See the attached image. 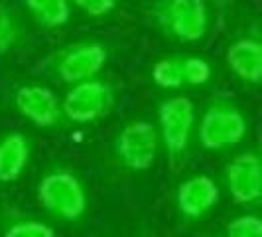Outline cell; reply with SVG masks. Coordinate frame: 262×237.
<instances>
[{
    "label": "cell",
    "mask_w": 262,
    "mask_h": 237,
    "mask_svg": "<svg viewBox=\"0 0 262 237\" xmlns=\"http://www.w3.org/2000/svg\"><path fill=\"white\" fill-rule=\"evenodd\" d=\"M39 206L53 218L75 224L89 211V192L75 172L67 166H53L38 182Z\"/></svg>",
    "instance_id": "cell-1"
},
{
    "label": "cell",
    "mask_w": 262,
    "mask_h": 237,
    "mask_svg": "<svg viewBox=\"0 0 262 237\" xmlns=\"http://www.w3.org/2000/svg\"><path fill=\"white\" fill-rule=\"evenodd\" d=\"M22 38V24L18 16L4 4H0V57L12 52Z\"/></svg>",
    "instance_id": "cell-16"
},
{
    "label": "cell",
    "mask_w": 262,
    "mask_h": 237,
    "mask_svg": "<svg viewBox=\"0 0 262 237\" xmlns=\"http://www.w3.org/2000/svg\"><path fill=\"white\" fill-rule=\"evenodd\" d=\"M81 12L89 14L93 18H103L108 16L117 8V0H71Z\"/></svg>",
    "instance_id": "cell-19"
},
{
    "label": "cell",
    "mask_w": 262,
    "mask_h": 237,
    "mask_svg": "<svg viewBox=\"0 0 262 237\" xmlns=\"http://www.w3.org/2000/svg\"><path fill=\"white\" fill-rule=\"evenodd\" d=\"M195 107L187 97H170L158 107V132L171 168H180L191 145Z\"/></svg>",
    "instance_id": "cell-5"
},
{
    "label": "cell",
    "mask_w": 262,
    "mask_h": 237,
    "mask_svg": "<svg viewBox=\"0 0 262 237\" xmlns=\"http://www.w3.org/2000/svg\"><path fill=\"white\" fill-rule=\"evenodd\" d=\"M152 79L162 89H180L185 83V55H168L152 67Z\"/></svg>",
    "instance_id": "cell-14"
},
{
    "label": "cell",
    "mask_w": 262,
    "mask_h": 237,
    "mask_svg": "<svg viewBox=\"0 0 262 237\" xmlns=\"http://www.w3.org/2000/svg\"><path fill=\"white\" fill-rule=\"evenodd\" d=\"M148 14L162 34L178 42H199L209 30L205 0H154Z\"/></svg>",
    "instance_id": "cell-3"
},
{
    "label": "cell",
    "mask_w": 262,
    "mask_h": 237,
    "mask_svg": "<svg viewBox=\"0 0 262 237\" xmlns=\"http://www.w3.org/2000/svg\"><path fill=\"white\" fill-rule=\"evenodd\" d=\"M160 148V132L144 118L130 121L118 131L115 152L122 168L128 172H146L154 166Z\"/></svg>",
    "instance_id": "cell-6"
},
{
    "label": "cell",
    "mask_w": 262,
    "mask_h": 237,
    "mask_svg": "<svg viewBox=\"0 0 262 237\" xmlns=\"http://www.w3.org/2000/svg\"><path fill=\"white\" fill-rule=\"evenodd\" d=\"M225 186L235 204L262 208V160L258 152H241L225 168Z\"/></svg>",
    "instance_id": "cell-8"
},
{
    "label": "cell",
    "mask_w": 262,
    "mask_h": 237,
    "mask_svg": "<svg viewBox=\"0 0 262 237\" xmlns=\"http://www.w3.org/2000/svg\"><path fill=\"white\" fill-rule=\"evenodd\" d=\"M61 105L66 121L75 125H91L111 113L115 105V89L105 79H89L77 85H71Z\"/></svg>",
    "instance_id": "cell-7"
},
{
    "label": "cell",
    "mask_w": 262,
    "mask_h": 237,
    "mask_svg": "<svg viewBox=\"0 0 262 237\" xmlns=\"http://www.w3.org/2000/svg\"><path fill=\"white\" fill-rule=\"evenodd\" d=\"M249 134V118L233 99L219 95L211 99L197 125V141L209 152L229 150Z\"/></svg>",
    "instance_id": "cell-2"
},
{
    "label": "cell",
    "mask_w": 262,
    "mask_h": 237,
    "mask_svg": "<svg viewBox=\"0 0 262 237\" xmlns=\"http://www.w3.org/2000/svg\"><path fill=\"white\" fill-rule=\"evenodd\" d=\"M221 200V190L215 178L207 174H195L184 180L176 190L178 211L187 222H199L207 218Z\"/></svg>",
    "instance_id": "cell-11"
},
{
    "label": "cell",
    "mask_w": 262,
    "mask_h": 237,
    "mask_svg": "<svg viewBox=\"0 0 262 237\" xmlns=\"http://www.w3.org/2000/svg\"><path fill=\"white\" fill-rule=\"evenodd\" d=\"M215 4H219V6H225V4H229V0H213Z\"/></svg>",
    "instance_id": "cell-20"
},
{
    "label": "cell",
    "mask_w": 262,
    "mask_h": 237,
    "mask_svg": "<svg viewBox=\"0 0 262 237\" xmlns=\"http://www.w3.org/2000/svg\"><path fill=\"white\" fill-rule=\"evenodd\" d=\"M106 62H108V50L103 42L81 40L50 53L43 66L50 69L52 75H55V79L69 85H77L99 77Z\"/></svg>",
    "instance_id": "cell-4"
},
{
    "label": "cell",
    "mask_w": 262,
    "mask_h": 237,
    "mask_svg": "<svg viewBox=\"0 0 262 237\" xmlns=\"http://www.w3.org/2000/svg\"><path fill=\"white\" fill-rule=\"evenodd\" d=\"M258 156H260V160H262V143H260V150H258Z\"/></svg>",
    "instance_id": "cell-21"
},
{
    "label": "cell",
    "mask_w": 262,
    "mask_h": 237,
    "mask_svg": "<svg viewBox=\"0 0 262 237\" xmlns=\"http://www.w3.org/2000/svg\"><path fill=\"white\" fill-rule=\"evenodd\" d=\"M227 237H262V215L243 213L227 224Z\"/></svg>",
    "instance_id": "cell-17"
},
{
    "label": "cell",
    "mask_w": 262,
    "mask_h": 237,
    "mask_svg": "<svg viewBox=\"0 0 262 237\" xmlns=\"http://www.w3.org/2000/svg\"><path fill=\"white\" fill-rule=\"evenodd\" d=\"M32 158V141L24 132H4L0 136V182L12 184L28 168Z\"/></svg>",
    "instance_id": "cell-12"
},
{
    "label": "cell",
    "mask_w": 262,
    "mask_h": 237,
    "mask_svg": "<svg viewBox=\"0 0 262 237\" xmlns=\"http://www.w3.org/2000/svg\"><path fill=\"white\" fill-rule=\"evenodd\" d=\"M213 75V67L205 57L199 55H185V83L191 87H199L209 83Z\"/></svg>",
    "instance_id": "cell-18"
},
{
    "label": "cell",
    "mask_w": 262,
    "mask_h": 237,
    "mask_svg": "<svg viewBox=\"0 0 262 237\" xmlns=\"http://www.w3.org/2000/svg\"><path fill=\"white\" fill-rule=\"evenodd\" d=\"M28 12L39 26L55 30L71 20V0H24Z\"/></svg>",
    "instance_id": "cell-13"
},
{
    "label": "cell",
    "mask_w": 262,
    "mask_h": 237,
    "mask_svg": "<svg viewBox=\"0 0 262 237\" xmlns=\"http://www.w3.org/2000/svg\"><path fill=\"white\" fill-rule=\"evenodd\" d=\"M227 64L233 75L247 85H262V26L249 28L227 48Z\"/></svg>",
    "instance_id": "cell-10"
},
{
    "label": "cell",
    "mask_w": 262,
    "mask_h": 237,
    "mask_svg": "<svg viewBox=\"0 0 262 237\" xmlns=\"http://www.w3.org/2000/svg\"><path fill=\"white\" fill-rule=\"evenodd\" d=\"M2 237H57V233L52 225L41 220L28 215H14L4 225Z\"/></svg>",
    "instance_id": "cell-15"
},
{
    "label": "cell",
    "mask_w": 262,
    "mask_h": 237,
    "mask_svg": "<svg viewBox=\"0 0 262 237\" xmlns=\"http://www.w3.org/2000/svg\"><path fill=\"white\" fill-rule=\"evenodd\" d=\"M16 111L39 129H55L63 125V105L59 97L41 83L20 85L14 93Z\"/></svg>",
    "instance_id": "cell-9"
}]
</instances>
